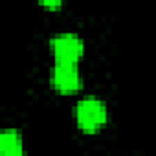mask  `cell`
Listing matches in <instances>:
<instances>
[{
    "instance_id": "obj_2",
    "label": "cell",
    "mask_w": 156,
    "mask_h": 156,
    "mask_svg": "<svg viewBox=\"0 0 156 156\" xmlns=\"http://www.w3.org/2000/svg\"><path fill=\"white\" fill-rule=\"evenodd\" d=\"M51 51L55 55V61H66V62H77L85 51V42L75 31H61L55 33L50 41Z\"/></svg>"
},
{
    "instance_id": "obj_5",
    "label": "cell",
    "mask_w": 156,
    "mask_h": 156,
    "mask_svg": "<svg viewBox=\"0 0 156 156\" xmlns=\"http://www.w3.org/2000/svg\"><path fill=\"white\" fill-rule=\"evenodd\" d=\"M42 6H46V8H61V0H53V2H50V0H44Z\"/></svg>"
},
{
    "instance_id": "obj_1",
    "label": "cell",
    "mask_w": 156,
    "mask_h": 156,
    "mask_svg": "<svg viewBox=\"0 0 156 156\" xmlns=\"http://www.w3.org/2000/svg\"><path fill=\"white\" fill-rule=\"evenodd\" d=\"M107 116H108V110H107L105 101L96 96H87L79 99L75 105V119H77L79 129L83 130L92 132V130L101 129L107 123Z\"/></svg>"
},
{
    "instance_id": "obj_3",
    "label": "cell",
    "mask_w": 156,
    "mask_h": 156,
    "mask_svg": "<svg viewBox=\"0 0 156 156\" xmlns=\"http://www.w3.org/2000/svg\"><path fill=\"white\" fill-rule=\"evenodd\" d=\"M81 73L77 68V62H66V61H55L51 68V85L55 90L62 94L77 92L81 88Z\"/></svg>"
},
{
    "instance_id": "obj_4",
    "label": "cell",
    "mask_w": 156,
    "mask_h": 156,
    "mask_svg": "<svg viewBox=\"0 0 156 156\" xmlns=\"http://www.w3.org/2000/svg\"><path fill=\"white\" fill-rule=\"evenodd\" d=\"M0 156H24V140L19 129L0 130Z\"/></svg>"
}]
</instances>
